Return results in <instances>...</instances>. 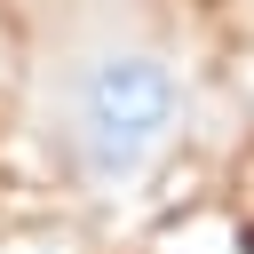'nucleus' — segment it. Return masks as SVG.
<instances>
[{"label": "nucleus", "instance_id": "f257e3e1", "mask_svg": "<svg viewBox=\"0 0 254 254\" xmlns=\"http://www.w3.org/2000/svg\"><path fill=\"white\" fill-rule=\"evenodd\" d=\"M175 127H183L175 56H159L143 40H111L79 64V79H71V159H79L87 183H103V190L143 183L167 159Z\"/></svg>", "mask_w": 254, "mask_h": 254}, {"label": "nucleus", "instance_id": "f03ea898", "mask_svg": "<svg viewBox=\"0 0 254 254\" xmlns=\"http://www.w3.org/2000/svg\"><path fill=\"white\" fill-rule=\"evenodd\" d=\"M24 254H71V246H24Z\"/></svg>", "mask_w": 254, "mask_h": 254}]
</instances>
